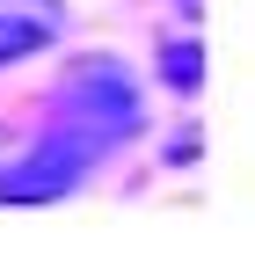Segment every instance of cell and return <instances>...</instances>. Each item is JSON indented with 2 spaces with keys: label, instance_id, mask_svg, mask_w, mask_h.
Instances as JSON below:
<instances>
[{
  "label": "cell",
  "instance_id": "6da1fadb",
  "mask_svg": "<svg viewBox=\"0 0 255 255\" xmlns=\"http://www.w3.org/2000/svg\"><path fill=\"white\" fill-rule=\"evenodd\" d=\"M59 37V7L51 0H0V66L29 59Z\"/></svg>",
  "mask_w": 255,
  "mask_h": 255
},
{
  "label": "cell",
  "instance_id": "7a4b0ae2",
  "mask_svg": "<svg viewBox=\"0 0 255 255\" xmlns=\"http://www.w3.org/2000/svg\"><path fill=\"white\" fill-rule=\"evenodd\" d=\"M160 73H168V88H182V95H197V44L182 37V44H168V51H160Z\"/></svg>",
  "mask_w": 255,
  "mask_h": 255
}]
</instances>
